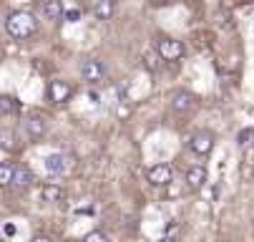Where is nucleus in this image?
Returning a JSON list of instances; mask_svg holds the SVG:
<instances>
[{"label": "nucleus", "instance_id": "nucleus-22", "mask_svg": "<svg viewBox=\"0 0 254 242\" xmlns=\"http://www.w3.org/2000/svg\"><path fill=\"white\" fill-rule=\"evenodd\" d=\"M128 114H131V106H126V103H121V106L116 109V116H119V119H126Z\"/></svg>", "mask_w": 254, "mask_h": 242}, {"label": "nucleus", "instance_id": "nucleus-6", "mask_svg": "<svg viewBox=\"0 0 254 242\" xmlns=\"http://www.w3.org/2000/svg\"><path fill=\"white\" fill-rule=\"evenodd\" d=\"M146 179H149L154 187H169L171 179H174V169H171V164H154V166L146 171Z\"/></svg>", "mask_w": 254, "mask_h": 242}, {"label": "nucleus", "instance_id": "nucleus-7", "mask_svg": "<svg viewBox=\"0 0 254 242\" xmlns=\"http://www.w3.org/2000/svg\"><path fill=\"white\" fill-rule=\"evenodd\" d=\"M70 96H73V86H70L68 81L53 79V81L48 83V98H51L53 103H65Z\"/></svg>", "mask_w": 254, "mask_h": 242}, {"label": "nucleus", "instance_id": "nucleus-14", "mask_svg": "<svg viewBox=\"0 0 254 242\" xmlns=\"http://www.w3.org/2000/svg\"><path fill=\"white\" fill-rule=\"evenodd\" d=\"M98 20H108L114 15V0H96V8H93Z\"/></svg>", "mask_w": 254, "mask_h": 242}, {"label": "nucleus", "instance_id": "nucleus-2", "mask_svg": "<svg viewBox=\"0 0 254 242\" xmlns=\"http://www.w3.org/2000/svg\"><path fill=\"white\" fill-rule=\"evenodd\" d=\"M81 76H83V81H88V83H101V81L108 76V68H106V63H103L101 58H86V61L81 63Z\"/></svg>", "mask_w": 254, "mask_h": 242}, {"label": "nucleus", "instance_id": "nucleus-17", "mask_svg": "<svg viewBox=\"0 0 254 242\" xmlns=\"http://www.w3.org/2000/svg\"><path fill=\"white\" fill-rule=\"evenodd\" d=\"M13 177H15V166L3 161V166H0V184H3V187H13Z\"/></svg>", "mask_w": 254, "mask_h": 242}, {"label": "nucleus", "instance_id": "nucleus-20", "mask_svg": "<svg viewBox=\"0 0 254 242\" xmlns=\"http://www.w3.org/2000/svg\"><path fill=\"white\" fill-rule=\"evenodd\" d=\"M83 242H108V237H106L103 232H98V230H93V232H88V235L83 237Z\"/></svg>", "mask_w": 254, "mask_h": 242}, {"label": "nucleus", "instance_id": "nucleus-15", "mask_svg": "<svg viewBox=\"0 0 254 242\" xmlns=\"http://www.w3.org/2000/svg\"><path fill=\"white\" fill-rule=\"evenodd\" d=\"M0 111H3L5 116L8 114H15V111H20V101L15 98V96H3V98H0Z\"/></svg>", "mask_w": 254, "mask_h": 242}, {"label": "nucleus", "instance_id": "nucleus-19", "mask_svg": "<svg viewBox=\"0 0 254 242\" xmlns=\"http://www.w3.org/2000/svg\"><path fill=\"white\" fill-rule=\"evenodd\" d=\"M254 142V129H242L239 134H237V144L239 147H247V144H252Z\"/></svg>", "mask_w": 254, "mask_h": 242}, {"label": "nucleus", "instance_id": "nucleus-5", "mask_svg": "<svg viewBox=\"0 0 254 242\" xmlns=\"http://www.w3.org/2000/svg\"><path fill=\"white\" fill-rule=\"evenodd\" d=\"M156 51L164 61H179L181 56H184V43L176 41V38H159Z\"/></svg>", "mask_w": 254, "mask_h": 242}, {"label": "nucleus", "instance_id": "nucleus-16", "mask_svg": "<svg viewBox=\"0 0 254 242\" xmlns=\"http://www.w3.org/2000/svg\"><path fill=\"white\" fill-rule=\"evenodd\" d=\"M161 61H164V58L159 56V51H156V48H154V51H146V53H143V66H146L151 74H154V71H159Z\"/></svg>", "mask_w": 254, "mask_h": 242}, {"label": "nucleus", "instance_id": "nucleus-21", "mask_svg": "<svg viewBox=\"0 0 254 242\" xmlns=\"http://www.w3.org/2000/svg\"><path fill=\"white\" fill-rule=\"evenodd\" d=\"M65 20L68 23H78L81 20V13L78 10H65Z\"/></svg>", "mask_w": 254, "mask_h": 242}, {"label": "nucleus", "instance_id": "nucleus-4", "mask_svg": "<svg viewBox=\"0 0 254 242\" xmlns=\"http://www.w3.org/2000/svg\"><path fill=\"white\" fill-rule=\"evenodd\" d=\"M171 109H174L176 114H191V111L196 109V96H194L191 91H187V88L174 91V96H171Z\"/></svg>", "mask_w": 254, "mask_h": 242}, {"label": "nucleus", "instance_id": "nucleus-9", "mask_svg": "<svg viewBox=\"0 0 254 242\" xmlns=\"http://www.w3.org/2000/svg\"><path fill=\"white\" fill-rule=\"evenodd\" d=\"M33 184V171L28 166H15V177H13V189L23 192Z\"/></svg>", "mask_w": 254, "mask_h": 242}, {"label": "nucleus", "instance_id": "nucleus-11", "mask_svg": "<svg viewBox=\"0 0 254 242\" xmlns=\"http://www.w3.org/2000/svg\"><path fill=\"white\" fill-rule=\"evenodd\" d=\"M43 15L48 20H58V18H65V8L61 0H46L43 3Z\"/></svg>", "mask_w": 254, "mask_h": 242}, {"label": "nucleus", "instance_id": "nucleus-25", "mask_svg": "<svg viewBox=\"0 0 254 242\" xmlns=\"http://www.w3.org/2000/svg\"><path fill=\"white\" fill-rule=\"evenodd\" d=\"M65 242H76V240H65Z\"/></svg>", "mask_w": 254, "mask_h": 242}, {"label": "nucleus", "instance_id": "nucleus-27", "mask_svg": "<svg viewBox=\"0 0 254 242\" xmlns=\"http://www.w3.org/2000/svg\"><path fill=\"white\" fill-rule=\"evenodd\" d=\"M224 242H232V240H224Z\"/></svg>", "mask_w": 254, "mask_h": 242}, {"label": "nucleus", "instance_id": "nucleus-3", "mask_svg": "<svg viewBox=\"0 0 254 242\" xmlns=\"http://www.w3.org/2000/svg\"><path fill=\"white\" fill-rule=\"evenodd\" d=\"M214 144H216V136H214L211 131H206V129L191 134V139H189V149H191L196 157H206V154H211Z\"/></svg>", "mask_w": 254, "mask_h": 242}, {"label": "nucleus", "instance_id": "nucleus-13", "mask_svg": "<svg viewBox=\"0 0 254 242\" xmlns=\"http://www.w3.org/2000/svg\"><path fill=\"white\" fill-rule=\"evenodd\" d=\"M65 157L63 154H48L46 157V169L51 171V174H63L65 171Z\"/></svg>", "mask_w": 254, "mask_h": 242}, {"label": "nucleus", "instance_id": "nucleus-8", "mask_svg": "<svg viewBox=\"0 0 254 242\" xmlns=\"http://www.w3.org/2000/svg\"><path fill=\"white\" fill-rule=\"evenodd\" d=\"M206 179H209L206 166L194 164V166H189V169H187V187H189V189H201V187L206 184Z\"/></svg>", "mask_w": 254, "mask_h": 242}, {"label": "nucleus", "instance_id": "nucleus-10", "mask_svg": "<svg viewBox=\"0 0 254 242\" xmlns=\"http://www.w3.org/2000/svg\"><path fill=\"white\" fill-rule=\"evenodd\" d=\"M25 129H28V134L33 136V139H38V136H43V134H46L48 124H46V119H43V116H28Z\"/></svg>", "mask_w": 254, "mask_h": 242}, {"label": "nucleus", "instance_id": "nucleus-23", "mask_svg": "<svg viewBox=\"0 0 254 242\" xmlns=\"http://www.w3.org/2000/svg\"><path fill=\"white\" fill-rule=\"evenodd\" d=\"M30 242H53V240H51L48 235H35V237H33Z\"/></svg>", "mask_w": 254, "mask_h": 242}, {"label": "nucleus", "instance_id": "nucleus-1", "mask_svg": "<svg viewBox=\"0 0 254 242\" xmlns=\"http://www.w3.org/2000/svg\"><path fill=\"white\" fill-rule=\"evenodd\" d=\"M5 30L10 33L13 38L18 41H25L30 38L35 30H38V18H35L30 10H13L5 20Z\"/></svg>", "mask_w": 254, "mask_h": 242}, {"label": "nucleus", "instance_id": "nucleus-18", "mask_svg": "<svg viewBox=\"0 0 254 242\" xmlns=\"http://www.w3.org/2000/svg\"><path fill=\"white\" fill-rule=\"evenodd\" d=\"M15 142H18V136H15L13 129H3V131H0V144H3V149L13 152L15 149Z\"/></svg>", "mask_w": 254, "mask_h": 242}, {"label": "nucleus", "instance_id": "nucleus-26", "mask_svg": "<svg viewBox=\"0 0 254 242\" xmlns=\"http://www.w3.org/2000/svg\"><path fill=\"white\" fill-rule=\"evenodd\" d=\"M252 177H254V169H252Z\"/></svg>", "mask_w": 254, "mask_h": 242}, {"label": "nucleus", "instance_id": "nucleus-12", "mask_svg": "<svg viewBox=\"0 0 254 242\" xmlns=\"http://www.w3.org/2000/svg\"><path fill=\"white\" fill-rule=\"evenodd\" d=\"M38 197H41V202L53 204V202H61L63 199V189L58 184H43V189L38 192Z\"/></svg>", "mask_w": 254, "mask_h": 242}, {"label": "nucleus", "instance_id": "nucleus-24", "mask_svg": "<svg viewBox=\"0 0 254 242\" xmlns=\"http://www.w3.org/2000/svg\"><path fill=\"white\" fill-rule=\"evenodd\" d=\"M159 242H176V240H174V237H161Z\"/></svg>", "mask_w": 254, "mask_h": 242}]
</instances>
